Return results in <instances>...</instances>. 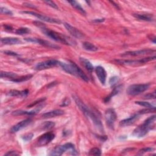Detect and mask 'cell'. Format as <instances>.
Masks as SVG:
<instances>
[{
    "mask_svg": "<svg viewBox=\"0 0 156 156\" xmlns=\"http://www.w3.org/2000/svg\"><path fill=\"white\" fill-rule=\"evenodd\" d=\"M104 21V19H96L94 20L95 22H103Z\"/></svg>",
    "mask_w": 156,
    "mask_h": 156,
    "instance_id": "cell-49",
    "label": "cell"
},
{
    "mask_svg": "<svg viewBox=\"0 0 156 156\" xmlns=\"http://www.w3.org/2000/svg\"><path fill=\"white\" fill-rule=\"evenodd\" d=\"M4 27L5 29H6V30H12L13 29L12 27L11 26H10V25H4Z\"/></svg>",
    "mask_w": 156,
    "mask_h": 156,
    "instance_id": "cell-46",
    "label": "cell"
},
{
    "mask_svg": "<svg viewBox=\"0 0 156 156\" xmlns=\"http://www.w3.org/2000/svg\"><path fill=\"white\" fill-rule=\"evenodd\" d=\"M73 97L74 98L75 103L76 104L77 107H79L80 110L82 111V112L92 121L93 124H94L95 126L99 132H104L103 126L99 118V116H97V115L95 113V112H93L91 109H90L87 105H85L79 97L74 95H73Z\"/></svg>",
    "mask_w": 156,
    "mask_h": 156,
    "instance_id": "cell-1",
    "label": "cell"
},
{
    "mask_svg": "<svg viewBox=\"0 0 156 156\" xmlns=\"http://www.w3.org/2000/svg\"><path fill=\"white\" fill-rule=\"evenodd\" d=\"M1 42L3 44L6 45H13L21 43V41L18 38L15 37H5L2 38Z\"/></svg>",
    "mask_w": 156,
    "mask_h": 156,
    "instance_id": "cell-19",
    "label": "cell"
},
{
    "mask_svg": "<svg viewBox=\"0 0 156 156\" xmlns=\"http://www.w3.org/2000/svg\"><path fill=\"white\" fill-rule=\"evenodd\" d=\"M21 13H26V14L30 15H33V16H35V17H37L39 20L46 21V22H48V23H56V24H60V23H61V21L59 20L53 18H51V17H47V16H45V15H42V14H40V13H37L34 12H32V11H23V12H21Z\"/></svg>",
    "mask_w": 156,
    "mask_h": 156,
    "instance_id": "cell-9",
    "label": "cell"
},
{
    "mask_svg": "<svg viewBox=\"0 0 156 156\" xmlns=\"http://www.w3.org/2000/svg\"><path fill=\"white\" fill-rule=\"evenodd\" d=\"M95 72L101 83L103 85H104L107 77V73L105 69L103 67L98 66L95 69Z\"/></svg>",
    "mask_w": 156,
    "mask_h": 156,
    "instance_id": "cell-14",
    "label": "cell"
},
{
    "mask_svg": "<svg viewBox=\"0 0 156 156\" xmlns=\"http://www.w3.org/2000/svg\"><path fill=\"white\" fill-rule=\"evenodd\" d=\"M90 155H101V150L98 147H93L89 151Z\"/></svg>",
    "mask_w": 156,
    "mask_h": 156,
    "instance_id": "cell-33",
    "label": "cell"
},
{
    "mask_svg": "<svg viewBox=\"0 0 156 156\" xmlns=\"http://www.w3.org/2000/svg\"><path fill=\"white\" fill-rule=\"evenodd\" d=\"M31 122H32V120L30 118H28L25 120H23L20 123H17L16 125L13 126L11 129V130L12 132H17L19 130H21L25 128L26 127H27L29 124L31 123Z\"/></svg>",
    "mask_w": 156,
    "mask_h": 156,
    "instance_id": "cell-13",
    "label": "cell"
},
{
    "mask_svg": "<svg viewBox=\"0 0 156 156\" xmlns=\"http://www.w3.org/2000/svg\"><path fill=\"white\" fill-rule=\"evenodd\" d=\"M154 50H152L151 49H145V50H141L134 51H128L125 53H123L122 54V56H143L146 55V54H152V52H155Z\"/></svg>",
    "mask_w": 156,
    "mask_h": 156,
    "instance_id": "cell-11",
    "label": "cell"
},
{
    "mask_svg": "<svg viewBox=\"0 0 156 156\" xmlns=\"http://www.w3.org/2000/svg\"><path fill=\"white\" fill-rule=\"evenodd\" d=\"M72 63H73V65L74 66L77 76L80 77L82 80H84L85 82H89V79L88 76L84 73V72L82 71V70L79 67H78L75 63H74V62H72Z\"/></svg>",
    "mask_w": 156,
    "mask_h": 156,
    "instance_id": "cell-21",
    "label": "cell"
},
{
    "mask_svg": "<svg viewBox=\"0 0 156 156\" xmlns=\"http://www.w3.org/2000/svg\"><path fill=\"white\" fill-rule=\"evenodd\" d=\"M119 79H118V77H111V79H110V81H109V83H110V84L111 85H113L114 84H115L118 81Z\"/></svg>",
    "mask_w": 156,
    "mask_h": 156,
    "instance_id": "cell-39",
    "label": "cell"
},
{
    "mask_svg": "<svg viewBox=\"0 0 156 156\" xmlns=\"http://www.w3.org/2000/svg\"><path fill=\"white\" fill-rule=\"evenodd\" d=\"M30 32V29L27 28H21L18 29L16 31H15V33L18 35H24L28 34Z\"/></svg>",
    "mask_w": 156,
    "mask_h": 156,
    "instance_id": "cell-30",
    "label": "cell"
},
{
    "mask_svg": "<svg viewBox=\"0 0 156 156\" xmlns=\"http://www.w3.org/2000/svg\"><path fill=\"white\" fill-rule=\"evenodd\" d=\"M154 150L153 148L151 147H145V148H143V149L140 150L138 151V154H143V153H146L147 152H151L152 151Z\"/></svg>",
    "mask_w": 156,
    "mask_h": 156,
    "instance_id": "cell-36",
    "label": "cell"
},
{
    "mask_svg": "<svg viewBox=\"0 0 156 156\" xmlns=\"http://www.w3.org/2000/svg\"><path fill=\"white\" fill-rule=\"evenodd\" d=\"M155 121V115L151 116L147 118L144 123L138 126L133 131V135L134 137L137 138H141L145 136L154 126Z\"/></svg>",
    "mask_w": 156,
    "mask_h": 156,
    "instance_id": "cell-2",
    "label": "cell"
},
{
    "mask_svg": "<svg viewBox=\"0 0 156 156\" xmlns=\"http://www.w3.org/2000/svg\"><path fill=\"white\" fill-rule=\"evenodd\" d=\"M59 65H60L62 68V69H63L67 73L77 76L72 62H70L69 64H66L59 61Z\"/></svg>",
    "mask_w": 156,
    "mask_h": 156,
    "instance_id": "cell-16",
    "label": "cell"
},
{
    "mask_svg": "<svg viewBox=\"0 0 156 156\" xmlns=\"http://www.w3.org/2000/svg\"><path fill=\"white\" fill-rule=\"evenodd\" d=\"M43 105L40 106L38 107H36L35 110H33L32 111H25L22 110H18L12 112V115L15 116H18V115H34L37 114L38 112L41 111V109L43 108Z\"/></svg>",
    "mask_w": 156,
    "mask_h": 156,
    "instance_id": "cell-15",
    "label": "cell"
},
{
    "mask_svg": "<svg viewBox=\"0 0 156 156\" xmlns=\"http://www.w3.org/2000/svg\"><path fill=\"white\" fill-rule=\"evenodd\" d=\"M117 115L113 108H108L105 112V120L107 126L113 129L114 123L116 120Z\"/></svg>",
    "mask_w": 156,
    "mask_h": 156,
    "instance_id": "cell-6",
    "label": "cell"
},
{
    "mask_svg": "<svg viewBox=\"0 0 156 156\" xmlns=\"http://www.w3.org/2000/svg\"><path fill=\"white\" fill-rule=\"evenodd\" d=\"M33 75L32 74H27L25 76H21L20 77H17L16 79H14L11 80L13 82H24V81H26L29 80L30 79L33 77Z\"/></svg>",
    "mask_w": 156,
    "mask_h": 156,
    "instance_id": "cell-28",
    "label": "cell"
},
{
    "mask_svg": "<svg viewBox=\"0 0 156 156\" xmlns=\"http://www.w3.org/2000/svg\"><path fill=\"white\" fill-rule=\"evenodd\" d=\"M82 47L84 50L94 52V51H96L98 50V47H96L95 45H94L90 42H87L83 43Z\"/></svg>",
    "mask_w": 156,
    "mask_h": 156,
    "instance_id": "cell-25",
    "label": "cell"
},
{
    "mask_svg": "<svg viewBox=\"0 0 156 156\" xmlns=\"http://www.w3.org/2000/svg\"><path fill=\"white\" fill-rule=\"evenodd\" d=\"M33 137V134H26V135H25L24 136H23V140H25V141L28 142V141H29V140H30L31 139H32Z\"/></svg>",
    "mask_w": 156,
    "mask_h": 156,
    "instance_id": "cell-40",
    "label": "cell"
},
{
    "mask_svg": "<svg viewBox=\"0 0 156 156\" xmlns=\"http://www.w3.org/2000/svg\"><path fill=\"white\" fill-rule=\"evenodd\" d=\"M0 12H1V13L5 14V15H13V13L11 11L6 8V7H1V8H0Z\"/></svg>",
    "mask_w": 156,
    "mask_h": 156,
    "instance_id": "cell-35",
    "label": "cell"
},
{
    "mask_svg": "<svg viewBox=\"0 0 156 156\" xmlns=\"http://www.w3.org/2000/svg\"><path fill=\"white\" fill-rule=\"evenodd\" d=\"M118 63L120 64L124 65H137V64H144L143 59H141L140 60H116Z\"/></svg>",
    "mask_w": 156,
    "mask_h": 156,
    "instance_id": "cell-22",
    "label": "cell"
},
{
    "mask_svg": "<svg viewBox=\"0 0 156 156\" xmlns=\"http://www.w3.org/2000/svg\"><path fill=\"white\" fill-rule=\"evenodd\" d=\"M8 95L11 96H21V91H18L17 90H12L9 92Z\"/></svg>",
    "mask_w": 156,
    "mask_h": 156,
    "instance_id": "cell-34",
    "label": "cell"
},
{
    "mask_svg": "<svg viewBox=\"0 0 156 156\" xmlns=\"http://www.w3.org/2000/svg\"><path fill=\"white\" fill-rule=\"evenodd\" d=\"M150 85L149 84H134L131 85L127 89L126 92L129 95L136 96L141 94L142 93L145 91L150 88Z\"/></svg>",
    "mask_w": 156,
    "mask_h": 156,
    "instance_id": "cell-5",
    "label": "cell"
},
{
    "mask_svg": "<svg viewBox=\"0 0 156 156\" xmlns=\"http://www.w3.org/2000/svg\"><path fill=\"white\" fill-rule=\"evenodd\" d=\"M44 3H46V4H47L48 6H51V7H52V8H54V9H58L57 6L56 5V4L55 3H54L53 1H44Z\"/></svg>",
    "mask_w": 156,
    "mask_h": 156,
    "instance_id": "cell-38",
    "label": "cell"
},
{
    "mask_svg": "<svg viewBox=\"0 0 156 156\" xmlns=\"http://www.w3.org/2000/svg\"><path fill=\"white\" fill-rule=\"evenodd\" d=\"M79 60H80V62H81V64H82V65L85 67V68H86V69L88 72L91 73L93 71V69H94V68H93V65L89 60L85 58H80Z\"/></svg>",
    "mask_w": 156,
    "mask_h": 156,
    "instance_id": "cell-23",
    "label": "cell"
},
{
    "mask_svg": "<svg viewBox=\"0 0 156 156\" xmlns=\"http://www.w3.org/2000/svg\"><path fill=\"white\" fill-rule=\"evenodd\" d=\"M139 118L140 117H139L138 113L135 114L134 115H132V116L129 117V118H128L124 119V120L121 121L120 123V125L121 127H126V126L132 125V124H133L136 121H137Z\"/></svg>",
    "mask_w": 156,
    "mask_h": 156,
    "instance_id": "cell-17",
    "label": "cell"
},
{
    "mask_svg": "<svg viewBox=\"0 0 156 156\" xmlns=\"http://www.w3.org/2000/svg\"><path fill=\"white\" fill-rule=\"evenodd\" d=\"M55 137L52 132H46L39 137L37 140V145L38 146H45L49 144Z\"/></svg>",
    "mask_w": 156,
    "mask_h": 156,
    "instance_id": "cell-7",
    "label": "cell"
},
{
    "mask_svg": "<svg viewBox=\"0 0 156 156\" xmlns=\"http://www.w3.org/2000/svg\"><path fill=\"white\" fill-rule=\"evenodd\" d=\"M134 17L136 18L145 21H152L154 20V16L152 14H146V13H134Z\"/></svg>",
    "mask_w": 156,
    "mask_h": 156,
    "instance_id": "cell-20",
    "label": "cell"
},
{
    "mask_svg": "<svg viewBox=\"0 0 156 156\" xmlns=\"http://www.w3.org/2000/svg\"><path fill=\"white\" fill-rule=\"evenodd\" d=\"M18 75L12 72H1V78H10L11 80L16 79L17 78Z\"/></svg>",
    "mask_w": 156,
    "mask_h": 156,
    "instance_id": "cell-27",
    "label": "cell"
},
{
    "mask_svg": "<svg viewBox=\"0 0 156 156\" xmlns=\"http://www.w3.org/2000/svg\"><path fill=\"white\" fill-rule=\"evenodd\" d=\"M40 29H41V30L42 31L44 34H45L48 37L53 39L54 40L65 44V45H74V42H73L72 38H70L69 37L65 35L57 33L56 32V31H54L49 29H47L45 26L42 27Z\"/></svg>",
    "mask_w": 156,
    "mask_h": 156,
    "instance_id": "cell-3",
    "label": "cell"
},
{
    "mask_svg": "<svg viewBox=\"0 0 156 156\" xmlns=\"http://www.w3.org/2000/svg\"><path fill=\"white\" fill-rule=\"evenodd\" d=\"M110 3H111L112 4H113V6L116 7V9H120V7H119V6H118V4H116L115 2H113V1H110Z\"/></svg>",
    "mask_w": 156,
    "mask_h": 156,
    "instance_id": "cell-47",
    "label": "cell"
},
{
    "mask_svg": "<svg viewBox=\"0 0 156 156\" xmlns=\"http://www.w3.org/2000/svg\"><path fill=\"white\" fill-rule=\"evenodd\" d=\"M45 100V98H42V99H38L36 101H35V102H33L32 104H30L29 106H28V107H34L35 106H36L37 104L40 103H42L43 101H44Z\"/></svg>",
    "mask_w": 156,
    "mask_h": 156,
    "instance_id": "cell-41",
    "label": "cell"
},
{
    "mask_svg": "<svg viewBox=\"0 0 156 156\" xmlns=\"http://www.w3.org/2000/svg\"><path fill=\"white\" fill-rule=\"evenodd\" d=\"M64 26L67 29V30L69 33V34L73 37L77 38H81L84 37V34L80 31L79 29L76 28L75 27L72 26L71 25L68 24V23H64Z\"/></svg>",
    "mask_w": 156,
    "mask_h": 156,
    "instance_id": "cell-12",
    "label": "cell"
},
{
    "mask_svg": "<svg viewBox=\"0 0 156 156\" xmlns=\"http://www.w3.org/2000/svg\"><path fill=\"white\" fill-rule=\"evenodd\" d=\"M155 112V107H153V108H146L143 109V110L139 111L137 113H138L139 115H140V114L150 113H152V112Z\"/></svg>",
    "mask_w": 156,
    "mask_h": 156,
    "instance_id": "cell-31",
    "label": "cell"
},
{
    "mask_svg": "<svg viewBox=\"0 0 156 156\" xmlns=\"http://www.w3.org/2000/svg\"><path fill=\"white\" fill-rule=\"evenodd\" d=\"M4 52L6 54H7V55L13 56H18V54L15 53V52H14L9 51H4Z\"/></svg>",
    "mask_w": 156,
    "mask_h": 156,
    "instance_id": "cell-44",
    "label": "cell"
},
{
    "mask_svg": "<svg viewBox=\"0 0 156 156\" xmlns=\"http://www.w3.org/2000/svg\"><path fill=\"white\" fill-rule=\"evenodd\" d=\"M29 91L28 90H25L23 91H21V97H26L28 95Z\"/></svg>",
    "mask_w": 156,
    "mask_h": 156,
    "instance_id": "cell-45",
    "label": "cell"
},
{
    "mask_svg": "<svg viewBox=\"0 0 156 156\" xmlns=\"http://www.w3.org/2000/svg\"><path fill=\"white\" fill-rule=\"evenodd\" d=\"M59 61L54 59L42 62H40V63H38L36 65L35 69L37 70H43V69L51 68L52 67H55L56 66L59 65Z\"/></svg>",
    "mask_w": 156,
    "mask_h": 156,
    "instance_id": "cell-10",
    "label": "cell"
},
{
    "mask_svg": "<svg viewBox=\"0 0 156 156\" xmlns=\"http://www.w3.org/2000/svg\"><path fill=\"white\" fill-rule=\"evenodd\" d=\"M150 40H152L154 43H155V37L154 36H153L152 37V36H151V37L150 38Z\"/></svg>",
    "mask_w": 156,
    "mask_h": 156,
    "instance_id": "cell-50",
    "label": "cell"
},
{
    "mask_svg": "<svg viewBox=\"0 0 156 156\" xmlns=\"http://www.w3.org/2000/svg\"><path fill=\"white\" fill-rule=\"evenodd\" d=\"M145 99H155V91H154L152 93H148V94L144 96Z\"/></svg>",
    "mask_w": 156,
    "mask_h": 156,
    "instance_id": "cell-37",
    "label": "cell"
},
{
    "mask_svg": "<svg viewBox=\"0 0 156 156\" xmlns=\"http://www.w3.org/2000/svg\"><path fill=\"white\" fill-rule=\"evenodd\" d=\"M25 40L28 42H33V43H37L40 44L43 46H45L46 48H49L51 49H56V50H59L60 47L59 46L52 44L50 43L48 41L42 40L40 38H25Z\"/></svg>",
    "mask_w": 156,
    "mask_h": 156,
    "instance_id": "cell-8",
    "label": "cell"
},
{
    "mask_svg": "<svg viewBox=\"0 0 156 156\" xmlns=\"http://www.w3.org/2000/svg\"><path fill=\"white\" fill-rule=\"evenodd\" d=\"M55 126V123L52 121H46L42 124V128L44 130H48Z\"/></svg>",
    "mask_w": 156,
    "mask_h": 156,
    "instance_id": "cell-29",
    "label": "cell"
},
{
    "mask_svg": "<svg viewBox=\"0 0 156 156\" xmlns=\"http://www.w3.org/2000/svg\"><path fill=\"white\" fill-rule=\"evenodd\" d=\"M68 3L69 4H71V5L74 7L75 9H76L77 11H79L81 13L83 14V15H85L86 14V12L84 11V9L82 8V6L80 5L79 3H78L77 1H69Z\"/></svg>",
    "mask_w": 156,
    "mask_h": 156,
    "instance_id": "cell-26",
    "label": "cell"
},
{
    "mask_svg": "<svg viewBox=\"0 0 156 156\" xmlns=\"http://www.w3.org/2000/svg\"><path fill=\"white\" fill-rule=\"evenodd\" d=\"M66 151L69 152L73 155L77 154L74 147V146L72 143H68L63 145L57 146L51 152L50 155L52 156H55V155L60 156L62 155L64 153H65Z\"/></svg>",
    "mask_w": 156,
    "mask_h": 156,
    "instance_id": "cell-4",
    "label": "cell"
},
{
    "mask_svg": "<svg viewBox=\"0 0 156 156\" xmlns=\"http://www.w3.org/2000/svg\"><path fill=\"white\" fill-rule=\"evenodd\" d=\"M20 154L18 153L17 151H9L8 152H7L5 155L7 156H15V155H18Z\"/></svg>",
    "mask_w": 156,
    "mask_h": 156,
    "instance_id": "cell-42",
    "label": "cell"
},
{
    "mask_svg": "<svg viewBox=\"0 0 156 156\" xmlns=\"http://www.w3.org/2000/svg\"><path fill=\"white\" fill-rule=\"evenodd\" d=\"M123 86L121 85H118V86H117L116 87L114 88V89L113 90V91L111 92V93L110 95H109L108 96H107L105 99H104V102L105 103H107L109 101L111 100V99L115 95H117V94H118L119 92L121 91V89H122Z\"/></svg>",
    "mask_w": 156,
    "mask_h": 156,
    "instance_id": "cell-24",
    "label": "cell"
},
{
    "mask_svg": "<svg viewBox=\"0 0 156 156\" xmlns=\"http://www.w3.org/2000/svg\"><path fill=\"white\" fill-rule=\"evenodd\" d=\"M136 104H138L139 106H141L146 108H153L155 107V106H153L150 103L146 102V101H136L135 102Z\"/></svg>",
    "mask_w": 156,
    "mask_h": 156,
    "instance_id": "cell-32",
    "label": "cell"
},
{
    "mask_svg": "<svg viewBox=\"0 0 156 156\" xmlns=\"http://www.w3.org/2000/svg\"><path fill=\"white\" fill-rule=\"evenodd\" d=\"M24 4H25V6H28V7H33V8H35V6H32V4H29V3H25Z\"/></svg>",
    "mask_w": 156,
    "mask_h": 156,
    "instance_id": "cell-48",
    "label": "cell"
},
{
    "mask_svg": "<svg viewBox=\"0 0 156 156\" xmlns=\"http://www.w3.org/2000/svg\"><path fill=\"white\" fill-rule=\"evenodd\" d=\"M70 103H71L70 99L69 98H67L64 100L63 103H62V104L60 105V106H67L70 104Z\"/></svg>",
    "mask_w": 156,
    "mask_h": 156,
    "instance_id": "cell-43",
    "label": "cell"
},
{
    "mask_svg": "<svg viewBox=\"0 0 156 156\" xmlns=\"http://www.w3.org/2000/svg\"><path fill=\"white\" fill-rule=\"evenodd\" d=\"M64 114V111L60 110V109H56V110H54L50 112H48L46 113H43L42 115L43 118H51L54 117L59 116Z\"/></svg>",
    "mask_w": 156,
    "mask_h": 156,
    "instance_id": "cell-18",
    "label": "cell"
}]
</instances>
